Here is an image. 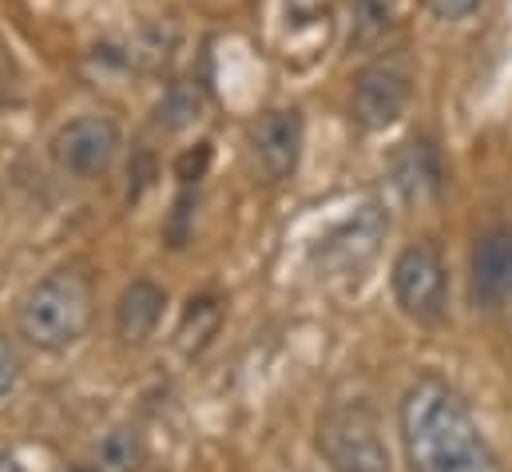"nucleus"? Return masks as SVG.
<instances>
[{
  "instance_id": "nucleus-1",
  "label": "nucleus",
  "mask_w": 512,
  "mask_h": 472,
  "mask_svg": "<svg viewBox=\"0 0 512 472\" xmlns=\"http://www.w3.org/2000/svg\"><path fill=\"white\" fill-rule=\"evenodd\" d=\"M397 429L409 472H493L469 405L441 377L409 385L397 409Z\"/></svg>"
},
{
  "instance_id": "nucleus-2",
  "label": "nucleus",
  "mask_w": 512,
  "mask_h": 472,
  "mask_svg": "<svg viewBox=\"0 0 512 472\" xmlns=\"http://www.w3.org/2000/svg\"><path fill=\"white\" fill-rule=\"evenodd\" d=\"M92 306V282L80 270H52L20 302V338L36 350L60 354L88 334Z\"/></svg>"
},
{
  "instance_id": "nucleus-3",
  "label": "nucleus",
  "mask_w": 512,
  "mask_h": 472,
  "mask_svg": "<svg viewBox=\"0 0 512 472\" xmlns=\"http://www.w3.org/2000/svg\"><path fill=\"white\" fill-rule=\"evenodd\" d=\"M318 453L334 472H389L378 413L366 401H334L318 421Z\"/></svg>"
},
{
  "instance_id": "nucleus-4",
  "label": "nucleus",
  "mask_w": 512,
  "mask_h": 472,
  "mask_svg": "<svg viewBox=\"0 0 512 472\" xmlns=\"http://www.w3.org/2000/svg\"><path fill=\"white\" fill-rule=\"evenodd\" d=\"M393 298L397 306L405 310V318L421 322V326H433L445 318V306H449V278H445V262H441V250L433 242H409L397 262H393Z\"/></svg>"
},
{
  "instance_id": "nucleus-5",
  "label": "nucleus",
  "mask_w": 512,
  "mask_h": 472,
  "mask_svg": "<svg viewBox=\"0 0 512 472\" xmlns=\"http://www.w3.org/2000/svg\"><path fill=\"white\" fill-rule=\"evenodd\" d=\"M120 123L108 116H80L64 123L52 139V159L60 171L76 175V179H96L104 175L116 155H120Z\"/></svg>"
},
{
  "instance_id": "nucleus-6",
  "label": "nucleus",
  "mask_w": 512,
  "mask_h": 472,
  "mask_svg": "<svg viewBox=\"0 0 512 472\" xmlns=\"http://www.w3.org/2000/svg\"><path fill=\"white\" fill-rule=\"evenodd\" d=\"M409 96H413L409 64L397 60V56L374 60L354 80V119L366 131H382V127L401 119V112L409 108Z\"/></svg>"
},
{
  "instance_id": "nucleus-7",
  "label": "nucleus",
  "mask_w": 512,
  "mask_h": 472,
  "mask_svg": "<svg viewBox=\"0 0 512 472\" xmlns=\"http://www.w3.org/2000/svg\"><path fill=\"white\" fill-rule=\"evenodd\" d=\"M302 112L298 108H270L251 127V155L266 183H282L298 171L302 159Z\"/></svg>"
},
{
  "instance_id": "nucleus-8",
  "label": "nucleus",
  "mask_w": 512,
  "mask_h": 472,
  "mask_svg": "<svg viewBox=\"0 0 512 472\" xmlns=\"http://www.w3.org/2000/svg\"><path fill=\"white\" fill-rule=\"evenodd\" d=\"M469 286L473 302L485 310H501L512 302V231L493 227L477 238L473 262H469Z\"/></svg>"
},
{
  "instance_id": "nucleus-9",
  "label": "nucleus",
  "mask_w": 512,
  "mask_h": 472,
  "mask_svg": "<svg viewBox=\"0 0 512 472\" xmlns=\"http://www.w3.org/2000/svg\"><path fill=\"white\" fill-rule=\"evenodd\" d=\"M163 306H167V294L147 282V278H135L128 290L120 294V306H116V334L124 346H143L159 318H163Z\"/></svg>"
},
{
  "instance_id": "nucleus-10",
  "label": "nucleus",
  "mask_w": 512,
  "mask_h": 472,
  "mask_svg": "<svg viewBox=\"0 0 512 472\" xmlns=\"http://www.w3.org/2000/svg\"><path fill=\"white\" fill-rule=\"evenodd\" d=\"M147 461V449H143V437L135 429H112L104 441H100V465L112 472H135Z\"/></svg>"
},
{
  "instance_id": "nucleus-11",
  "label": "nucleus",
  "mask_w": 512,
  "mask_h": 472,
  "mask_svg": "<svg viewBox=\"0 0 512 472\" xmlns=\"http://www.w3.org/2000/svg\"><path fill=\"white\" fill-rule=\"evenodd\" d=\"M195 112H199V96H187L183 88H175V92L167 96V104H159V123L183 127V123H191Z\"/></svg>"
},
{
  "instance_id": "nucleus-12",
  "label": "nucleus",
  "mask_w": 512,
  "mask_h": 472,
  "mask_svg": "<svg viewBox=\"0 0 512 472\" xmlns=\"http://www.w3.org/2000/svg\"><path fill=\"white\" fill-rule=\"evenodd\" d=\"M207 167H211V143H199V147H191L187 155H179L175 175H179L183 183H199V179L207 175Z\"/></svg>"
},
{
  "instance_id": "nucleus-13",
  "label": "nucleus",
  "mask_w": 512,
  "mask_h": 472,
  "mask_svg": "<svg viewBox=\"0 0 512 472\" xmlns=\"http://www.w3.org/2000/svg\"><path fill=\"white\" fill-rule=\"evenodd\" d=\"M429 8L437 20H465L469 12L481 8V0H429Z\"/></svg>"
},
{
  "instance_id": "nucleus-14",
  "label": "nucleus",
  "mask_w": 512,
  "mask_h": 472,
  "mask_svg": "<svg viewBox=\"0 0 512 472\" xmlns=\"http://www.w3.org/2000/svg\"><path fill=\"white\" fill-rule=\"evenodd\" d=\"M16 377H20V357H16V350L0 338V397L16 385Z\"/></svg>"
},
{
  "instance_id": "nucleus-15",
  "label": "nucleus",
  "mask_w": 512,
  "mask_h": 472,
  "mask_svg": "<svg viewBox=\"0 0 512 472\" xmlns=\"http://www.w3.org/2000/svg\"><path fill=\"white\" fill-rule=\"evenodd\" d=\"M0 472H20V461H16V453H8L4 445H0Z\"/></svg>"
},
{
  "instance_id": "nucleus-16",
  "label": "nucleus",
  "mask_w": 512,
  "mask_h": 472,
  "mask_svg": "<svg viewBox=\"0 0 512 472\" xmlns=\"http://www.w3.org/2000/svg\"><path fill=\"white\" fill-rule=\"evenodd\" d=\"M64 472H104V469H96V465H68Z\"/></svg>"
}]
</instances>
